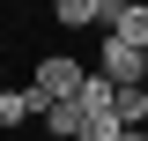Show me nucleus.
Listing matches in <instances>:
<instances>
[{"label":"nucleus","mask_w":148,"mask_h":141,"mask_svg":"<svg viewBox=\"0 0 148 141\" xmlns=\"http://www.w3.org/2000/svg\"><path fill=\"white\" fill-rule=\"evenodd\" d=\"M96 67H104L111 82H148V52H141V45H126L119 30H104V52H96Z\"/></svg>","instance_id":"2"},{"label":"nucleus","mask_w":148,"mask_h":141,"mask_svg":"<svg viewBox=\"0 0 148 141\" xmlns=\"http://www.w3.org/2000/svg\"><path fill=\"white\" fill-rule=\"evenodd\" d=\"M52 22L59 30H96L104 22V0H52Z\"/></svg>","instance_id":"5"},{"label":"nucleus","mask_w":148,"mask_h":141,"mask_svg":"<svg viewBox=\"0 0 148 141\" xmlns=\"http://www.w3.org/2000/svg\"><path fill=\"white\" fill-rule=\"evenodd\" d=\"M119 134H126L119 104H111V111H89V126H82V141H119Z\"/></svg>","instance_id":"8"},{"label":"nucleus","mask_w":148,"mask_h":141,"mask_svg":"<svg viewBox=\"0 0 148 141\" xmlns=\"http://www.w3.org/2000/svg\"><path fill=\"white\" fill-rule=\"evenodd\" d=\"M45 97H82V82H89V59L82 52H37V74H30Z\"/></svg>","instance_id":"1"},{"label":"nucleus","mask_w":148,"mask_h":141,"mask_svg":"<svg viewBox=\"0 0 148 141\" xmlns=\"http://www.w3.org/2000/svg\"><path fill=\"white\" fill-rule=\"evenodd\" d=\"M45 134L52 141H82V126H89V111H82V97H45Z\"/></svg>","instance_id":"4"},{"label":"nucleus","mask_w":148,"mask_h":141,"mask_svg":"<svg viewBox=\"0 0 148 141\" xmlns=\"http://www.w3.org/2000/svg\"><path fill=\"white\" fill-rule=\"evenodd\" d=\"M37 111H45V89H15V82H0V134H15V126H30Z\"/></svg>","instance_id":"3"},{"label":"nucleus","mask_w":148,"mask_h":141,"mask_svg":"<svg viewBox=\"0 0 148 141\" xmlns=\"http://www.w3.org/2000/svg\"><path fill=\"white\" fill-rule=\"evenodd\" d=\"M119 141H148V126H126V134H119Z\"/></svg>","instance_id":"9"},{"label":"nucleus","mask_w":148,"mask_h":141,"mask_svg":"<svg viewBox=\"0 0 148 141\" xmlns=\"http://www.w3.org/2000/svg\"><path fill=\"white\" fill-rule=\"evenodd\" d=\"M119 119H126V126H148V82H119Z\"/></svg>","instance_id":"7"},{"label":"nucleus","mask_w":148,"mask_h":141,"mask_svg":"<svg viewBox=\"0 0 148 141\" xmlns=\"http://www.w3.org/2000/svg\"><path fill=\"white\" fill-rule=\"evenodd\" d=\"M111 30L126 37V45H141V52H148V0H126V8H119V22H111Z\"/></svg>","instance_id":"6"}]
</instances>
